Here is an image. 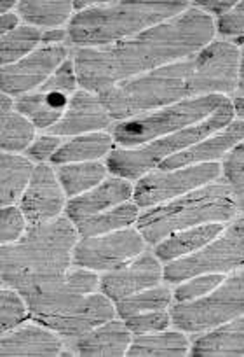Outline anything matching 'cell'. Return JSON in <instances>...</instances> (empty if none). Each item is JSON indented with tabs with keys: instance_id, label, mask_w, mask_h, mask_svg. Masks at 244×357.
<instances>
[{
	"instance_id": "obj_40",
	"label": "cell",
	"mask_w": 244,
	"mask_h": 357,
	"mask_svg": "<svg viewBox=\"0 0 244 357\" xmlns=\"http://www.w3.org/2000/svg\"><path fill=\"white\" fill-rule=\"evenodd\" d=\"M77 72H75V65L70 61H65L58 70L40 86V91L44 93H67V91H74L77 88Z\"/></svg>"
},
{
	"instance_id": "obj_25",
	"label": "cell",
	"mask_w": 244,
	"mask_h": 357,
	"mask_svg": "<svg viewBox=\"0 0 244 357\" xmlns=\"http://www.w3.org/2000/svg\"><path fill=\"white\" fill-rule=\"evenodd\" d=\"M67 98L63 93H29L16 100L19 114L29 118L35 128H53L61 118Z\"/></svg>"
},
{
	"instance_id": "obj_1",
	"label": "cell",
	"mask_w": 244,
	"mask_h": 357,
	"mask_svg": "<svg viewBox=\"0 0 244 357\" xmlns=\"http://www.w3.org/2000/svg\"><path fill=\"white\" fill-rule=\"evenodd\" d=\"M215 36V22L197 8L152 26L131 39L105 47H82L75 54L79 84L88 91L106 89L152 72L164 65L187 60L204 50Z\"/></svg>"
},
{
	"instance_id": "obj_27",
	"label": "cell",
	"mask_w": 244,
	"mask_h": 357,
	"mask_svg": "<svg viewBox=\"0 0 244 357\" xmlns=\"http://www.w3.org/2000/svg\"><path fill=\"white\" fill-rule=\"evenodd\" d=\"M138 208L140 207L136 204L126 202V204L117 205V207L101 212V214L91 215V218L75 222V228L81 236H98L119 231V229L128 228L129 225L138 221Z\"/></svg>"
},
{
	"instance_id": "obj_32",
	"label": "cell",
	"mask_w": 244,
	"mask_h": 357,
	"mask_svg": "<svg viewBox=\"0 0 244 357\" xmlns=\"http://www.w3.org/2000/svg\"><path fill=\"white\" fill-rule=\"evenodd\" d=\"M18 11L30 25L54 29L68 20L74 11L72 2H19Z\"/></svg>"
},
{
	"instance_id": "obj_11",
	"label": "cell",
	"mask_w": 244,
	"mask_h": 357,
	"mask_svg": "<svg viewBox=\"0 0 244 357\" xmlns=\"http://www.w3.org/2000/svg\"><path fill=\"white\" fill-rule=\"evenodd\" d=\"M145 238L138 229L124 228L98 236H82L75 243L74 261L92 272H113L143 252Z\"/></svg>"
},
{
	"instance_id": "obj_26",
	"label": "cell",
	"mask_w": 244,
	"mask_h": 357,
	"mask_svg": "<svg viewBox=\"0 0 244 357\" xmlns=\"http://www.w3.org/2000/svg\"><path fill=\"white\" fill-rule=\"evenodd\" d=\"M112 151V135L103 132L86 133V135L74 137L65 142L60 149L54 153L51 161L56 165L68 163H84V161H95L105 156Z\"/></svg>"
},
{
	"instance_id": "obj_17",
	"label": "cell",
	"mask_w": 244,
	"mask_h": 357,
	"mask_svg": "<svg viewBox=\"0 0 244 357\" xmlns=\"http://www.w3.org/2000/svg\"><path fill=\"white\" fill-rule=\"evenodd\" d=\"M22 211L30 225L53 221L63 211V188L47 165L35 167L29 188L22 197Z\"/></svg>"
},
{
	"instance_id": "obj_38",
	"label": "cell",
	"mask_w": 244,
	"mask_h": 357,
	"mask_svg": "<svg viewBox=\"0 0 244 357\" xmlns=\"http://www.w3.org/2000/svg\"><path fill=\"white\" fill-rule=\"evenodd\" d=\"M171 324V314L166 310L145 312V314H136L126 319V326L133 335H149V333L166 331Z\"/></svg>"
},
{
	"instance_id": "obj_22",
	"label": "cell",
	"mask_w": 244,
	"mask_h": 357,
	"mask_svg": "<svg viewBox=\"0 0 244 357\" xmlns=\"http://www.w3.org/2000/svg\"><path fill=\"white\" fill-rule=\"evenodd\" d=\"M133 342V333L126 326V322L108 321L98 326L88 335L81 336L75 342V350L81 356L105 357V356H124L128 354L129 345Z\"/></svg>"
},
{
	"instance_id": "obj_10",
	"label": "cell",
	"mask_w": 244,
	"mask_h": 357,
	"mask_svg": "<svg viewBox=\"0 0 244 357\" xmlns=\"http://www.w3.org/2000/svg\"><path fill=\"white\" fill-rule=\"evenodd\" d=\"M218 175L220 167L216 163L192 165V167H181L174 170L157 168L138 178L133 198L138 207H156L206 184H211Z\"/></svg>"
},
{
	"instance_id": "obj_9",
	"label": "cell",
	"mask_w": 244,
	"mask_h": 357,
	"mask_svg": "<svg viewBox=\"0 0 244 357\" xmlns=\"http://www.w3.org/2000/svg\"><path fill=\"white\" fill-rule=\"evenodd\" d=\"M244 266V218L234 221L225 231L197 252L171 261L164 268V279L180 284L202 273H225Z\"/></svg>"
},
{
	"instance_id": "obj_20",
	"label": "cell",
	"mask_w": 244,
	"mask_h": 357,
	"mask_svg": "<svg viewBox=\"0 0 244 357\" xmlns=\"http://www.w3.org/2000/svg\"><path fill=\"white\" fill-rule=\"evenodd\" d=\"M133 193L135 190L128 178H106L92 190L72 198L67 205V215L70 221L79 222L91 215L110 211L117 205L126 204L129 198H133Z\"/></svg>"
},
{
	"instance_id": "obj_7",
	"label": "cell",
	"mask_w": 244,
	"mask_h": 357,
	"mask_svg": "<svg viewBox=\"0 0 244 357\" xmlns=\"http://www.w3.org/2000/svg\"><path fill=\"white\" fill-rule=\"evenodd\" d=\"M229 98L223 95H204L181 100L170 107L159 111L147 112L136 118L119 121L113 126V139L119 146L140 147L161 137L171 135L174 132L188 128L195 123L204 121L206 118L229 104Z\"/></svg>"
},
{
	"instance_id": "obj_36",
	"label": "cell",
	"mask_w": 244,
	"mask_h": 357,
	"mask_svg": "<svg viewBox=\"0 0 244 357\" xmlns=\"http://www.w3.org/2000/svg\"><path fill=\"white\" fill-rule=\"evenodd\" d=\"M26 305L25 298L16 293V289L9 287L0 293V324L2 331L9 333L18 328L26 319Z\"/></svg>"
},
{
	"instance_id": "obj_5",
	"label": "cell",
	"mask_w": 244,
	"mask_h": 357,
	"mask_svg": "<svg viewBox=\"0 0 244 357\" xmlns=\"http://www.w3.org/2000/svg\"><path fill=\"white\" fill-rule=\"evenodd\" d=\"M236 211V202L229 188L211 183L166 204L147 208L136 222L145 242L159 243L181 229L229 221Z\"/></svg>"
},
{
	"instance_id": "obj_4",
	"label": "cell",
	"mask_w": 244,
	"mask_h": 357,
	"mask_svg": "<svg viewBox=\"0 0 244 357\" xmlns=\"http://www.w3.org/2000/svg\"><path fill=\"white\" fill-rule=\"evenodd\" d=\"M194 56L129 79L106 89L98 97L110 118L115 121H126L197 97L194 84Z\"/></svg>"
},
{
	"instance_id": "obj_42",
	"label": "cell",
	"mask_w": 244,
	"mask_h": 357,
	"mask_svg": "<svg viewBox=\"0 0 244 357\" xmlns=\"http://www.w3.org/2000/svg\"><path fill=\"white\" fill-rule=\"evenodd\" d=\"M60 147V139L56 135H44L32 142L29 147V156L35 161H46L53 158Z\"/></svg>"
},
{
	"instance_id": "obj_13",
	"label": "cell",
	"mask_w": 244,
	"mask_h": 357,
	"mask_svg": "<svg viewBox=\"0 0 244 357\" xmlns=\"http://www.w3.org/2000/svg\"><path fill=\"white\" fill-rule=\"evenodd\" d=\"M98 287V275L88 268H77L65 273L61 279L35 287L22 294L35 321L54 315L79 298L91 294Z\"/></svg>"
},
{
	"instance_id": "obj_24",
	"label": "cell",
	"mask_w": 244,
	"mask_h": 357,
	"mask_svg": "<svg viewBox=\"0 0 244 357\" xmlns=\"http://www.w3.org/2000/svg\"><path fill=\"white\" fill-rule=\"evenodd\" d=\"M223 231L222 222H209V225L194 226V228L181 229V231L171 233L164 240H161L156 247V256L163 263L181 259L190 254L197 252L202 247L208 245Z\"/></svg>"
},
{
	"instance_id": "obj_3",
	"label": "cell",
	"mask_w": 244,
	"mask_h": 357,
	"mask_svg": "<svg viewBox=\"0 0 244 357\" xmlns=\"http://www.w3.org/2000/svg\"><path fill=\"white\" fill-rule=\"evenodd\" d=\"M188 8V2L95 4L70 20L68 37L72 43L82 47H105L177 18Z\"/></svg>"
},
{
	"instance_id": "obj_2",
	"label": "cell",
	"mask_w": 244,
	"mask_h": 357,
	"mask_svg": "<svg viewBox=\"0 0 244 357\" xmlns=\"http://www.w3.org/2000/svg\"><path fill=\"white\" fill-rule=\"evenodd\" d=\"M77 233L63 218L30 225L18 242L2 247V282L25 294L61 279L74 257Z\"/></svg>"
},
{
	"instance_id": "obj_12",
	"label": "cell",
	"mask_w": 244,
	"mask_h": 357,
	"mask_svg": "<svg viewBox=\"0 0 244 357\" xmlns=\"http://www.w3.org/2000/svg\"><path fill=\"white\" fill-rule=\"evenodd\" d=\"M239 56L230 43H209L194 56L195 95H220L234 91L239 82Z\"/></svg>"
},
{
	"instance_id": "obj_21",
	"label": "cell",
	"mask_w": 244,
	"mask_h": 357,
	"mask_svg": "<svg viewBox=\"0 0 244 357\" xmlns=\"http://www.w3.org/2000/svg\"><path fill=\"white\" fill-rule=\"evenodd\" d=\"M2 356H58L61 354V340L51 333L49 328L40 326H23V328L13 329L9 335L2 338Z\"/></svg>"
},
{
	"instance_id": "obj_18",
	"label": "cell",
	"mask_w": 244,
	"mask_h": 357,
	"mask_svg": "<svg viewBox=\"0 0 244 357\" xmlns=\"http://www.w3.org/2000/svg\"><path fill=\"white\" fill-rule=\"evenodd\" d=\"M108 111L103 105L101 98L91 95L89 91H77L72 97L63 118L49 128V132L56 137H74L95 133L110 126Z\"/></svg>"
},
{
	"instance_id": "obj_39",
	"label": "cell",
	"mask_w": 244,
	"mask_h": 357,
	"mask_svg": "<svg viewBox=\"0 0 244 357\" xmlns=\"http://www.w3.org/2000/svg\"><path fill=\"white\" fill-rule=\"evenodd\" d=\"M25 214L22 208L15 207V205H8L2 207V231H0V240L4 245L8 243L18 242L26 231L25 228Z\"/></svg>"
},
{
	"instance_id": "obj_14",
	"label": "cell",
	"mask_w": 244,
	"mask_h": 357,
	"mask_svg": "<svg viewBox=\"0 0 244 357\" xmlns=\"http://www.w3.org/2000/svg\"><path fill=\"white\" fill-rule=\"evenodd\" d=\"M68 50L63 44L44 46L16 63L2 67V93L25 95L42 86L65 63Z\"/></svg>"
},
{
	"instance_id": "obj_28",
	"label": "cell",
	"mask_w": 244,
	"mask_h": 357,
	"mask_svg": "<svg viewBox=\"0 0 244 357\" xmlns=\"http://www.w3.org/2000/svg\"><path fill=\"white\" fill-rule=\"evenodd\" d=\"M33 172L35 168L26 158L13 153L2 154V207L13 205L23 197Z\"/></svg>"
},
{
	"instance_id": "obj_46",
	"label": "cell",
	"mask_w": 244,
	"mask_h": 357,
	"mask_svg": "<svg viewBox=\"0 0 244 357\" xmlns=\"http://www.w3.org/2000/svg\"><path fill=\"white\" fill-rule=\"evenodd\" d=\"M232 107H234V114H237L241 118V121H244V97L234 98Z\"/></svg>"
},
{
	"instance_id": "obj_8",
	"label": "cell",
	"mask_w": 244,
	"mask_h": 357,
	"mask_svg": "<svg viewBox=\"0 0 244 357\" xmlns=\"http://www.w3.org/2000/svg\"><path fill=\"white\" fill-rule=\"evenodd\" d=\"M244 315V266L215 291L171 308V322L187 333H204Z\"/></svg>"
},
{
	"instance_id": "obj_43",
	"label": "cell",
	"mask_w": 244,
	"mask_h": 357,
	"mask_svg": "<svg viewBox=\"0 0 244 357\" xmlns=\"http://www.w3.org/2000/svg\"><path fill=\"white\" fill-rule=\"evenodd\" d=\"M237 2H197L195 4V8L201 9L202 13H206V15H216V16H225L227 13H230L234 9V6H236Z\"/></svg>"
},
{
	"instance_id": "obj_15",
	"label": "cell",
	"mask_w": 244,
	"mask_h": 357,
	"mask_svg": "<svg viewBox=\"0 0 244 357\" xmlns=\"http://www.w3.org/2000/svg\"><path fill=\"white\" fill-rule=\"evenodd\" d=\"M115 308L105 294H86L54 315L39 319V324L46 326L68 338H81L98 326L112 321Z\"/></svg>"
},
{
	"instance_id": "obj_37",
	"label": "cell",
	"mask_w": 244,
	"mask_h": 357,
	"mask_svg": "<svg viewBox=\"0 0 244 357\" xmlns=\"http://www.w3.org/2000/svg\"><path fill=\"white\" fill-rule=\"evenodd\" d=\"M225 280L222 273H202V275H195L192 279L184 280V284L174 289V300L177 303H184V301H194L199 298L206 296L211 291H215L220 284Z\"/></svg>"
},
{
	"instance_id": "obj_29",
	"label": "cell",
	"mask_w": 244,
	"mask_h": 357,
	"mask_svg": "<svg viewBox=\"0 0 244 357\" xmlns=\"http://www.w3.org/2000/svg\"><path fill=\"white\" fill-rule=\"evenodd\" d=\"M188 352V340L177 331H159L156 335H138L128 349L135 357H180Z\"/></svg>"
},
{
	"instance_id": "obj_23",
	"label": "cell",
	"mask_w": 244,
	"mask_h": 357,
	"mask_svg": "<svg viewBox=\"0 0 244 357\" xmlns=\"http://www.w3.org/2000/svg\"><path fill=\"white\" fill-rule=\"evenodd\" d=\"M192 356H244V315L209 329L190 347Z\"/></svg>"
},
{
	"instance_id": "obj_44",
	"label": "cell",
	"mask_w": 244,
	"mask_h": 357,
	"mask_svg": "<svg viewBox=\"0 0 244 357\" xmlns=\"http://www.w3.org/2000/svg\"><path fill=\"white\" fill-rule=\"evenodd\" d=\"M18 16L13 15V13H9V15H2V20H0V32H2V36H6V33H11L13 30L18 29Z\"/></svg>"
},
{
	"instance_id": "obj_47",
	"label": "cell",
	"mask_w": 244,
	"mask_h": 357,
	"mask_svg": "<svg viewBox=\"0 0 244 357\" xmlns=\"http://www.w3.org/2000/svg\"><path fill=\"white\" fill-rule=\"evenodd\" d=\"M9 112H13L11 95L2 93V114H9Z\"/></svg>"
},
{
	"instance_id": "obj_45",
	"label": "cell",
	"mask_w": 244,
	"mask_h": 357,
	"mask_svg": "<svg viewBox=\"0 0 244 357\" xmlns=\"http://www.w3.org/2000/svg\"><path fill=\"white\" fill-rule=\"evenodd\" d=\"M65 30H49V32L42 33V43L46 44V46H54L56 43H61V40L65 39Z\"/></svg>"
},
{
	"instance_id": "obj_19",
	"label": "cell",
	"mask_w": 244,
	"mask_h": 357,
	"mask_svg": "<svg viewBox=\"0 0 244 357\" xmlns=\"http://www.w3.org/2000/svg\"><path fill=\"white\" fill-rule=\"evenodd\" d=\"M243 139L244 121H232L220 132L209 135L208 139L201 140V142L194 144L188 149L164 160L157 168H161V170H174V168L192 167V165L213 163L225 153H229L230 149H234L237 144L243 142Z\"/></svg>"
},
{
	"instance_id": "obj_30",
	"label": "cell",
	"mask_w": 244,
	"mask_h": 357,
	"mask_svg": "<svg viewBox=\"0 0 244 357\" xmlns=\"http://www.w3.org/2000/svg\"><path fill=\"white\" fill-rule=\"evenodd\" d=\"M106 167L98 161H84V163L61 165L58 170L61 188L68 197H79L86 191L92 190L105 181Z\"/></svg>"
},
{
	"instance_id": "obj_31",
	"label": "cell",
	"mask_w": 244,
	"mask_h": 357,
	"mask_svg": "<svg viewBox=\"0 0 244 357\" xmlns=\"http://www.w3.org/2000/svg\"><path fill=\"white\" fill-rule=\"evenodd\" d=\"M39 43H42V33L35 26H18L11 33L2 36V40H0L2 67H8L29 56L35 51Z\"/></svg>"
},
{
	"instance_id": "obj_16",
	"label": "cell",
	"mask_w": 244,
	"mask_h": 357,
	"mask_svg": "<svg viewBox=\"0 0 244 357\" xmlns=\"http://www.w3.org/2000/svg\"><path fill=\"white\" fill-rule=\"evenodd\" d=\"M163 277L164 270L161 268L159 257L150 252H142L124 266L117 268L113 272H106L99 286L105 296L120 301L150 287H156Z\"/></svg>"
},
{
	"instance_id": "obj_33",
	"label": "cell",
	"mask_w": 244,
	"mask_h": 357,
	"mask_svg": "<svg viewBox=\"0 0 244 357\" xmlns=\"http://www.w3.org/2000/svg\"><path fill=\"white\" fill-rule=\"evenodd\" d=\"M171 300H173V294H171L168 287H150V289H145L142 293H136L133 296L117 301V314L126 321V319L136 314L166 310Z\"/></svg>"
},
{
	"instance_id": "obj_35",
	"label": "cell",
	"mask_w": 244,
	"mask_h": 357,
	"mask_svg": "<svg viewBox=\"0 0 244 357\" xmlns=\"http://www.w3.org/2000/svg\"><path fill=\"white\" fill-rule=\"evenodd\" d=\"M223 178L232 193L237 211L244 214V142L237 144L227 154L223 161Z\"/></svg>"
},
{
	"instance_id": "obj_48",
	"label": "cell",
	"mask_w": 244,
	"mask_h": 357,
	"mask_svg": "<svg viewBox=\"0 0 244 357\" xmlns=\"http://www.w3.org/2000/svg\"><path fill=\"white\" fill-rule=\"evenodd\" d=\"M239 81L244 84V46H243V51H241V56H239Z\"/></svg>"
},
{
	"instance_id": "obj_34",
	"label": "cell",
	"mask_w": 244,
	"mask_h": 357,
	"mask_svg": "<svg viewBox=\"0 0 244 357\" xmlns=\"http://www.w3.org/2000/svg\"><path fill=\"white\" fill-rule=\"evenodd\" d=\"M33 123L19 112L2 114V149L4 153H16L32 146Z\"/></svg>"
},
{
	"instance_id": "obj_41",
	"label": "cell",
	"mask_w": 244,
	"mask_h": 357,
	"mask_svg": "<svg viewBox=\"0 0 244 357\" xmlns=\"http://www.w3.org/2000/svg\"><path fill=\"white\" fill-rule=\"evenodd\" d=\"M216 30L227 37L244 36V2H237L230 13L218 20Z\"/></svg>"
},
{
	"instance_id": "obj_49",
	"label": "cell",
	"mask_w": 244,
	"mask_h": 357,
	"mask_svg": "<svg viewBox=\"0 0 244 357\" xmlns=\"http://www.w3.org/2000/svg\"><path fill=\"white\" fill-rule=\"evenodd\" d=\"M15 6L18 4H16V2H4V4H2V15H9V11H11Z\"/></svg>"
},
{
	"instance_id": "obj_6",
	"label": "cell",
	"mask_w": 244,
	"mask_h": 357,
	"mask_svg": "<svg viewBox=\"0 0 244 357\" xmlns=\"http://www.w3.org/2000/svg\"><path fill=\"white\" fill-rule=\"evenodd\" d=\"M234 119L232 102L220 107L218 111L213 112L204 121L195 123L188 128L174 132L171 135L161 137V139L152 140L145 146L133 147V149H115L108 154L106 160V168L113 175L122 178H140L150 170L159 167L164 160L188 149L194 144L208 139L213 133L220 132L230 125Z\"/></svg>"
}]
</instances>
